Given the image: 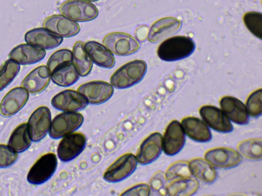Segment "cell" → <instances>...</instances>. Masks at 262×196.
Returning <instances> with one entry per match:
<instances>
[{"label": "cell", "instance_id": "cell-1", "mask_svg": "<svg viewBox=\"0 0 262 196\" xmlns=\"http://www.w3.org/2000/svg\"><path fill=\"white\" fill-rule=\"evenodd\" d=\"M195 48V43L191 38L177 36L162 42L158 47L157 54L164 61H176L190 56Z\"/></svg>", "mask_w": 262, "mask_h": 196}, {"label": "cell", "instance_id": "cell-2", "mask_svg": "<svg viewBox=\"0 0 262 196\" xmlns=\"http://www.w3.org/2000/svg\"><path fill=\"white\" fill-rule=\"evenodd\" d=\"M146 62L141 60L129 62L116 70L110 78L111 84L117 89H126L139 83L147 71Z\"/></svg>", "mask_w": 262, "mask_h": 196}, {"label": "cell", "instance_id": "cell-3", "mask_svg": "<svg viewBox=\"0 0 262 196\" xmlns=\"http://www.w3.org/2000/svg\"><path fill=\"white\" fill-rule=\"evenodd\" d=\"M83 115L78 112H63L51 121L49 136L57 139L75 132L82 125Z\"/></svg>", "mask_w": 262, "mask_h": 196}, {"label": "cell", "instance_id": "cell-4", "mask_svg": "<svg viewBox=\"0 0 262 196\" xmlns=\"http://www.w3.org/2000/svg\"><path fill=\"white\" fill-rule=\"evenodd\" d=\"M60 13L76 22H85L96 18L99 13L96 6L83 0H69L59 7Z\"/></svg>", "mask_w": 262, "mask_h": 196}, {"label": "cell", "instance_id": "cell-5", "mask_svg": "<svg viewBox=\"0 0 262 196\" xmlns=\"http://www.w3.org/2000/svg\"><path fill=\"white\" fill-rule=\"evenodd\" d=\"M56 155L49 153L40 157L29 170L28 181L33 185H39L49 180L55 173L57 167Z\"/></svg>", "mask_w": 262, "mask_h": 196}, {"label": "cell", "instance_id": "cell-6", "mask_svg": "<svg viewBox=\"0 0 262 196\" xmlns=\"http://www.w3.org/2000/svg\"><path fill=\"white\" fill-rule=\"evenodd\" d=\"M103 43L112 53L120 56L132 55L140 48V43L135 38L122 32L107 34L103 38Z\"/></svg>", "mask_w": 262, "mask_h": 196}, {"label": "cell", "instance_id": "cell-7", "mask_svg": "<svg viewBox=\"0 0 262 196\" xmlns=\"http://www.w3.org/2000/svg\"><path fill=\"white\" fill-rule=\"evenodd\" d=\"M138 163L136 156L131 153L125 154L107 168L103 174V179L109 183L122 181L135 172Z\"/></svg>", "mask_w": 262, "mask_h": 196}, {"label": "cell", "instance_id": "cell-8", "mask_svg": "<svg viewBox=\"0 0 262 196\" xmlns=\"http://www.w3.org/2000/svg\"><path fill=\"white\" fill-rule=\"evenodd\" d=\"M86 144V138L80 132H74L63 137L57 149V156L62 162L71 161L78 156Z\"/></svg>", "mask_w": 262, "mask_h": 196}, {"label": "cell", "instance_id": "cell-9", "mask_svg": "<svg viewBox=\"0 0 262 196\" xmlns=\"http://www.w3.org/2000/svg\"><path fill=\"white\" fill-rule=\"evenodd\" d=\"M77 91L86 100L88 104L99 105L112 96L114 88L106 82L93 81L81 85Z\"/></svg>", "mask_w": 262, "mask_h": 196}, {"label": "cell", "instance_id": "cell-10", "mask_svg": "<svg viewBox=\"0 0 262 196\" xmlns=\"http://www.w3.org/2000/svg\"><path fill=\"white\" fill-rule=\"evenodd\" d=\"M51 123L50 109L42 106L36 109L30 116L27 124L31 140L38 142L49 132Z\"/></svg>", "mask_w": 262, "mask_h": 196}, {"label": "cell", "instance_id": "cell-11", "mask_svg": "<svg viewBox=\"0 0 262 196\" xmlns=\"http://www.w3.org/2000/svg\"><path fill=\"white\" fill-rule=\"evenodd\" d=\"M186 135L181 124L177 120L168 125L162 137V151L167 156H174L184 146Z\"/></svg>", "mask_w": 262, "mask_h": 196}, {"label": "cell", "instance_id": "cell-12", "mask_svg": "<svg viewBox=\"0 0 262 196\" xmlns=\"http://www.w3.org/2000/svg\"><path fill=\"white\" fill-rule=\"evenodd\" d=\"M88 104L86 100L78 91L70 89L58 93L51 100L52 106L62 112H78Z\"/></svg>", "mask_w": 262, "mask_h": 196}, {"label": "cell", "instance_id": "cell-13", "mask_svg": "<svg viewBox=\"0 0 262 196\" xmlns=\"http://www.w3.org/2000/svg\"><path fill=\"white\" fill-rule=\"evenodd\" d=\"M199 113L203 121L213 130L223 133L233 131L231 121L221 109L214 106L205 105L200 108Z\"/></svg>", "mask_w": 262, "mask_h": 196}, {"label": "cell", "instance_id": "cell-14", "mask_svg": "<svg viewBox=\"0 0 262 196\" xmlns=\"http://www.w3.org/2000/svg\"><path fill=\"white\" fill-rule=\"evenodd\" d=\"M205 158L214 167L224 169L236 167L242 159L239 152L226 148L211 149L206 153Z\"/></svg>", "mask_w": 262, "mask_h": 196}, {"label": "cell", "instance_id": "cell-15", "mask_svg": "<svg viewBox=\"0 0 262 196\" xmlns=\"http://www.w3.org/2000/svg\"><path fill=\"white\" fill-rule=\"evenodd\" d=\"M162 137L161 133L155 132L143 140L136 156L139 164H150L160 156L162 152Z\"/></svg>", "mask_w": 262, "mask_h": 196}, {"label": "cell", "instance_id": "cell-16", "mask_svg": "<svg viewBox=\"0 0 262 196\" xmlns=\"http://www.w3.org/2000/svg\"><path fill=\"white\" fill-rule=\"evenodd\" d=\"M43 26L45 28L62 38L73 37L80 30L77 22L62 15H53L47 17Z\"/></svg>", "mask_w": 262, "mask_h": 196}, {"label": "cell", "instance_id": "cell-17", "mask_svg": "<svg viewBox=\"0 0 262 196\" xmlns=\"http://www.w3.org/2000/svg\"><path fill=\"white\" fill-rule=\"evenodd\" d=\"M221 110L234 123L245 125L249 121V115L245 105L239 99L231 96L223 97L220 102Z\"/></svg>", "mask_w": 262, "mask_h": 196}, {"label": "cell", "instance_id": "cell-18", "mask_svg": "<svg viewBox=\"0 0 262 196\" xmlns=\"http://www.w3.org/2000/svg\"><path fill=\"white\" fill-rule=\"evenodd\" d=\"M26 42L43 50H51L58 46L63 38L46 28H39L31 30L25 35Z\"/></svg>", "mask_w": 262, "mask_h": 196}, {"label": "cell", "instance_id": "cell-19", "mask_svg": "<svg viewBox=\"0 0 262 196\" xmlns=\"http://www.w3.org/2000/svg\"><path fill=\"white\" fill-rule=\"evenodd\" d=\"M29 92L24 88L15 87L9 91L0 104V113L4 116H10L18 112L26 104Z\"/></svg>", "mask_w": 262, "mask_h": 196}, {"label": "cell", "instance_id": "cell-20", "mask_svg": "<svg viewBox=\"0 0 262 196\" xmlns=\"http://www.w3.org/2000/svg\"><path fill=\"white\" fill-rule=\"evenodd\" d=\"M181 125L186 136L198 142H207L212 139L209 128L200 118L189 116L183 118Z\"/></svg>", "mask_w": 262, "mask_h": 196}, {"label": "cell", "instance_id": "cell-21", "mask_svg": "<svg viewBox=\"0 0 262 196\" xmlns=\"http://www.w3.org/2000/svg\"><path fill=\"white\" fill-rule=\"evenodd\" d=\"M45 50L27 44H21L14 47L10 52V59L19 65H25L36 63L46 56Z\"/></svg>", "mask_w": 262, "mask_h": 196}, {"label": "cell", "instance_id": "cell-22", "mask_svg": "<svg viewBox=\"0 0 262 196\" xmlns=\"http://www.w3.org/2000/svg\"><path fill=\"white\" fill-rule=\"evenodd\" d=\"M51 80V73L48 67L42 65L31 71L24 79L21 86L29 93L37 94L44 90Z\"/></svg>", "mask_w": 262, "mask_h": 196}, {"label": "cell", "instance_id": "cell-23", "mask_svg": "<svg viewBox=\"0 0 262 196\" xmlns=\"http://www.w3.org/2000/svg\"><path fill=\"white\" fill-rule=\"evenodd\" d=\"M182 22L179 19L168 17L156 21L150 27L148 40L150 42H157L177 32L181 28Z\"/></svg>", "mask_w": 262, "mask_h": 196}, {"label": "cell", "instance_id": "cell-24", "mask_svg": "<svg viewBox=\"0 0 262 196\" xmlns=\"http://www.w3.org/2000/svg\"><path fill=\"white\" fill-rule=\"evenodd\" d=\"M84 48L92 62L97 66L105 68L114 67L115 58L104 45L95 41H90L84 44Z\"/></svg>", "mask_w": 262, "mask_h": 196}, {"label": "cell", "instance_id": "cell-25", "mask_svg": "<svg viewBox=\"0 0 262 196\" xmlns=\"http://www.w3.org/2000/svg\"><path fill=\"white\" fill-rule=\"evenodd\" d=\"M188 164L192 177L198 181L210 184L216 180V169L207 160L202 158H196L191 160Z\"/></svg>", "mask_w": 262, "mask_h": 196}, {"label": "cell", "instance_id": "cell-26", "mask_svg": "<svg viewBox=\"0 0 262 196\" xmlns=\"http://www.w3.org/2000/svg\"><path fill=\"white\" fill-rule=\"evenodd\" d=\"M80 76L72 62L55 68L51 74V79L59 86L68 87L75 84Z\"/></svg>", "mask_w": 262, "mask_h": 196}, {"label": "cell", "instance_id": "cell-27", "mask_svg": "<svg viewBox=\"0 0 262 196\" xmlns=\"http://www.w3.org/2000/svg\"><path fill=\"white\" fill-rule=\"evenodd\" d=\"M72 63L82 77L88 75L92 69L93 62L84 48V44L81 41L76 42L73 46Z\"/></svg>", "mask_w": 262, "mask_h": 196}, {"label": "cell", "instance_id": "cell-28", "mask_svg": "<svg viewBox=\"0 0 262 196\" xmlns=\"http://www.w3.org/2000/svg\"><path fill=\"white\" fill-rule=\"evenodd\" d=\"M199 188L198 181L193 177L177 180L166 187L168 195L188 196L194 194Z\"/></svg>", "mask_w": 262, "mask_h": 196}, {"label": "cell", "instance_id": "cell-29", "mask_svg": "<svg viewBox=\"0 0 262 196\" xmlns=\"http://www.w3.org/2000/svg\"><path fill=\"white\" fill-rule=\"evenodd\" d=\"M31 138L28 125L23 123L17 126L11 135L8 145L17 153L27 150L30 146Z\"/></svg>", "mask_w": 262, "mask_h": 196}, {"label": "cell", "instance_id": "cell-30", "mask_svg": "<svg viewBox=\"0 0 262 196\" xmlns=\"http://www.w3.org/2000/svg\"><path fill=\"white\" fill-rule=\"evenodd\" d=\"M239 153L245 157L252 160H261L262 141L261 139L244 140L238 145Z\"/></svg>", "mask_w": 262, "mask_h": 196}, {"label": "cell", "instance_id": "cell-31", "mask_svg": "<svg viewBox=\"0 0 262 196\" xmlns=\"http://www.w3.org/2000/svg\"><path fill=\"white\" fill-rule=\"evenodd\" d=\"M20 69V65L9 59L0 68V91L6 88L15 78Z\"/></svg>", "mask_w": 262, "mask_h": 196}, {"label": "cell", "instance_id": "cell-32", "mask_svg": "<svg viewBox=\"0 0 262 196\" xmlns=\"http://www.w3.org/2000/svg\"><path fill=\"white\" fill-rule=\"evenodd\" d=\"M188 163L181 161L171 165L167 170L165 178L168 181L192 177Z\"/></svg>", "mask_w": 262, "mask_h": 196}, {"label": "cell", "instance_id": "cell-33", "mask_svg": "<svg viewBox=\"0 0 262 196\" xmlns=\"http://www.w3.org/2000/svg\"><path fill=\"white\" fill-rule=\"evenodd\" d=\"M244 22L248 30L255 37L262 38V14L260 12L251 11L244 16Z\"/></svg>", "mask_w": 262, "mask_h": 196}, {"label": "cell", "instance_id": "cell-34", "mask_svg": "<svg viewBox=\"0 0 262 196\" xmlns=\"http://www.w3.org/2000/svg\"><path fill=\"white\" fill-rule=\"evenodd\" d=\"M72 62V52L68 49H61L53 53L49 58L47 67L50 73L58 66Z\"/></svg>", "mask_w": 262, "mask_h": 196}, {"label": "cell", "instance_id": "cell-35", "mask_svg": "<svg viewBox=\"0 0 262 196\" xmlns=\"http://www.w3.org/2000/svg\"><path fill=\"white\" fill-rule=\"evenodd\" d=\"M249 116L258 118L262 114V90H256L250 94L245 105Z\"/></svg>", "mask_w": 262, "mask_h": 196}, {"label": "cell", "instance_id": "cell-36", "mask_svg": "<svg viewBox=\"0 0 262 196\" xmlns=\"http://www.w3.org/2000/svg\"><path fill=\"white\" fill-rule=\"evenodd\" d=\"M17 153L9 145L0 144V167L12 165L17 159Z\"/></svg>", "mask_w": 262, "mask_h": 196}, {"label": "cell", "instance_id": "cell-37", "mask_svg": "<svg viewBox=\"0 0 262 196\" xmlns=\"http://www.w3.org/2000/svg\"><path fill=\"white\" fill-rule=\"evenodd\" d=\"M150 188L146 184H139L128 189L122 195H143L148 196L150 194Z\"/></svg>", "mask_w": 262, "mask_h": 196}, {"label": "cell", "instance_id": "cell-38", "mask_svg": "<svg viewBox=\"0 0 262 196\" xmlns=\"http://www.w3.org/2000/svg\"><path fill=\"white\" fill-rule=\"evenodd\" d=\"M84 1L89 2H96L99 0H83Z\"/></svg>", "mask_w": 262, "mask_h": 196}]
</instances>
